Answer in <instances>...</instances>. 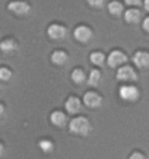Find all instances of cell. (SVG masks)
<instances>
[{"mask_svg": "<svg viewBox=\"0 0 149 159\" xmlns=\"http://www.w3.org/2000/svg\"><path fill=\"white\" fill-rule=\"evenodd\" d=\"M92 130L91 120L85 116H76L69 121V131L79 137H86Z\"/></svg>", "mask_w": 149, "mask_h": 159, "instance_id": "cell-1", "label": "cell"}, {"mask_svg": "<svg viewBox=\"0 0 149 159\" xmlns=\"http://www.w3.org/2000/svg\"><path fill=\"white\" fill-rule=\"evenodd\" d=\"M31 5L26 0H10L7 3V10L16 16H28L31 13Z\"/></svg>", "mask_w": 149, "mask_h": 159, "instance_id": "cell-2", "label": "cell"}, {"mask_svg": "<svg viewBox=\"0 0 149 159\" xmlns=\"http://www.w3.org/2000/svg\"><path fill=\"white\" fill-rule=\"evenodd\" d=\"M119 97L126 102H136L140 98V91L136 85H121L119 89Z\"/></svg>", "mask_w": 149, "mask_h": 159, "instance_id": "cell-3", "label": "cell"}, {"mask_svg": "<svg viewBox=\"0 0 149 159\" xmlns=\"http://www.w3.org/2000/svg\"><path fill=\"white\" fill-rule=\"evenodd\" d=\"M107 64L111 69H120L121 66L127 64V54L124 51H121V50H113L107 56Z\"/></svg>", "mask_w": 149, "mask_h": 159, "instance_id": "cell-4", "label": "cell"}, {"mask_svg": "<svg viewBox=\"0 0 149 159\" xmlns=\"http://www.w3.org/2000/svg\"><path fill=\"white\" fill-rule=\"evenodd\" d=\"M92 37H94V31H92L91 26H88L85 24L77 25L76 28L73 29V38L81 44H88L92 39Z\"/></svg>", "mask_w": 149, "mask_h": 159, "instance_id": "cell-5", "label": "cell"}, {"mask_svg": "<svg viewBox=\"0 0 149 159\" xmlns=\"http://www.w3.org/2000/svg\"><path fill=\"white\" fill-rule=\"evenodd\" d=\"M115 79L120 80V82H135V80H137L136 69L133 66H130V64H124L120 69H117Z\"/></svg>", "mask_w": 149, "mask_h": 159, "instance_id": "cell-6", "label": "cell"}, {"mask_svg": "<svg viewBox=\"0 0 149 159\" xmlns=\"http://www.w3.org/2000/svg\"><path fill=\"white\" fill-rule=\"evenodd\" d=\"M47 35L51 39H54V41H63V39L68 37V28H66L63 24L53 22V24L48 25Z\"/></svg>", "mask_w": 149, "mask_h": 159, "instance_id": "cell-7", "label": "cell"}, {"mask_svg": "<svg viewBox=\"0 0 149 159\" xmlns=\"http://www.w3.org/2000/svg\"><path fill=\"white\" fill-rule=\"evenodd\" d=\"M82 101H83V105L85 107L92 108V110H96V108H100L102 105L104 99H102L101 93H98L96 91H86L83 93Z\"/></svg>", "mask_w": 149, "mask_h": 159, "instance_id": "cell-8", "label": "cell"}, {"mask_svg": "<svg viewBox=\"0 0 149 159\" xmlns=\"http://www.w3.org/2000/svg\"><path fill=\"white\" fill-rule=\"evenodd\" d=\"M82 101L79 97H75V95H70V97L64 101V108H66V112L70 114V116H77L82 111Z\"/></svg>", "mask_w": 149, "mask_h": 159, "instance_id": "cell-9", "label": "cell"}, {"mask_svg": "<svg viewBox=\"0 0 149 159\" xmlns=\"http://www.w3.org/2000/svg\"><path fill=\"white\" fill-rule=\"evenodd\" d=\"M132 61L137 69H148L149 67V51L146 50H137L133 57Z\"/></svg>", "mask_w": 149, "mask_h": 159, "instance_id": "cell-10", "label": "cell"}, {"mask_svg": "<svg viewBox=\"0 0 149 159\" xmlns=\"http://www.w3.org/2000/svg\"><path fill=\"white\" fill-rule=\"evenodd\" d=\"M50 123L54 127H58V129L64 127V125L68 124V116H66V112L62 110H54L50 114Z\"/></svg>", "mask_w": 149, "mask_h": 159, "instance_id": "cell-11", "label": "cell"}, {"mask_svg": "<svg viewBox=\"0 0 149 159\" xmlns=\"http://www.w3.org/2000/svg\"><path fill=\"white\" fill-rule=\"evenodd\" d=\"M18 41L15 38H12V37H9V38H5L2 43H0V50H2V53L6 54V56H12V54H15L16 51H18Z\"/></svg>", "mask_w": 149, "mask_h": 159, "instance_id": "cell-12", "label": "cell"}, {"mask_svg": "<svg viewBox=\"0 0 149 159\" xmlns=\"http://www.w3.org/2000/svg\"><path fill=\"white\" fill-rule=\"evenodd\" d=\"M51 63H53L54 66H58V67H63V66H66L69 61V54L64 51V50H54L53 53H51V57H50Z\"/></svg>", "mask_w": 149, "mask_h": 159, "instance_id": "cell-13", "label": "cell"}, {"mask_svg": "<svg viewBox=\"0 0 149 159\" xmlns=\"http://www.w3.org/2000/svg\"><path fill=\"white\" fill-rule=\"evenodd\" d=\"M123 18H124V20L129 25H136V24H139L140 19H142V12L137 7H129L124 12Z\"/></svg>", "mask_w": 149, "mask_h": 159, "instance_id": "cell-14", "label": "cell"}, {"mask_svg": "<svg viewBox=\"0 0 149 159\" xmlns=\"http://www.w3.org/2000/svg\"><path fill=\"white\" fill-rule=\"evenodd\" d=\"M107 9L113 16H124V3H121L120 0H111L110 3L107 5Z\"/></svg>", "mask_w": 149, "mask_h": 159, "instance_id": "cell-15", "label": "cell"}, {"mask_svg": "<svg viewBox=\"0 0 149 159\" xmlns=\"http://www.w3.org/2000/svg\"><path fill=\"white\" fill-rule=\"evenodd\" d=\"M70 79L76 85H83L85 82H88V75L82 67H75L72 70V73H70Z\"/></svg>", "mask_w": 149, "mask_h": 159, "instance_id": "cell-16", "label": "cell"}, {"mask_svg": "<svg viewBox=\"0 0 149 159\" xmlns=\"http://www.w3.org/2000/svg\"><path fill=\"white\" fill-rule=\"evenodd\" d=\"M101 80H102V73L98 70V69H92L91 72L88 73V85L89 86H92V88H95V86H98L100 83H101Z\"/></svg>", "mask_w": 149, "mask_h": 159, "instance_id": "cell-17", "label": "cell"}, {"mask_svg": "<svg viewBox=\"0 0 149 159\" xmlns=\"http://www.w3.org/2000/svg\"><path fill=\"white\" fill-rule=\"evenodd\" d=\"M38 149L45 155H50L54 150V142L48 137H43L38 140Z\"/></svg>", "mask_w": 149, "mask_h": 159, "instance_id": "cell-18", "label": "cell"}, {"mask_svg": "<svg viewBox=\"0 0 149 159\" xmlns=\"http://www.w3.org/2000/svg\"><path fill=\"white\" fill-rule=\"evenodd\" d=\"M89 61L96 66V67H101L104 66V63H105V54L102 53V51H92L89 54Z\"/></svg>", "mask_w": 149, "mask_h": 159, "instance_id": "cell-19", "label": "cell"}, {"mask_svg": "<svg viewBox=\"0 0 149 159\" xmlns=\"http://www.w3.org/2000/svg\"><path fill=\"white\" fill-rule=\"evenodd\" d=\"M12 76H13L12 69H9L7 66H2V67H0V80L9 82L10 79H12Z\"/></svg>", "mask_w": 149, "mask_h": 159, "instance_id": "cell-20", "label": "cell"}, {"mask_svg": "<svg viewBox=\"0 0 149 159\" xmlns=\"http://www.w3.org/2000/svg\"><path fill=\"white\" fill-rule=\"evenodd\" d=\"M86 3L94 9H102L105 6V0H86Z\"/></svg>", "mask_w": 149, "mask_h": 159, "instance_id": "cell-21", "label": "cell"}, {"mask_svg": "<svg viewBox=\"0 0 149 159\" xmlns=\"http://www.w3.org/2000/svg\"><path fill=\"white\" fill-rule=\"evenodd\" d=\"M129 159H146V155L143 152H140V150H133L132 153H130Z\"/></svg>", "mask_w": 149, "mask_h": 159, "instance_id": "cell-22", "label": "cell"}, {"mask_svg": "<svg viewBox=\"0 0 149 159\" xmlns=\"http://www.w3.org/2000/svg\"><path fill=\"white\" fill-rule=\"evenodd\" d=\"M124 3L129 7H137V6H143V0H124Z\"/></svg>", "mask_w": 149, "mask_h": 159, "instance_id": "cell-23", "label": "cell"}, {"mask_svg": "<svg viewBox=\"0 0 149 159\" xmlns=\"http://www.w3.org/2000/svg\"><path fill=\"white\" fill-rule=\"evenodd\" d=\"M142 28H143L145 32L149 34V16H146L143 20H142Z\"/></svg>", "mask_w": 149, "mask_h": 159, "instance_id": "cell-24", "label": "cell"}, {"mask_svg": "<svg viewBox=\"0 0 149 159\" xmlns=\"http://www.w3.org/2000/svg\"><path fill=\"white\" fill-rule=\"evenodd\" d=\"M5 111H6L5 104H0V114H2V117H5Z\"/></svg>", "mask_w": 149, "mask_h": 159, "instance_id": "cell-25", "label": "cell"}, {"mask_svg": "<svg viewBox=\"0 0 149 159\" xmlns=\"http://www.w3.org/2000/svg\"><path fill=\"white\" fill-rule=\"evenodd\" d=\"M0 156H5V143H0Z\"/></svg>", "mask_w": 149, "mask_h": 159, "instance_id": "cell-26", "label": "cell"}, {"mask_svg": "<svg viewBox=\"0 0 149 159\" xmlns=\"http://www.w3.org/2000/svg\"><path fill=\"white\" fill-rule=\"evenodd\" d=\"M143 9L149 12V0H143Z\"/></svg>", "mask_w": 149, "mask_h": 159, "instance_id": "cell-27", "label": "cell"}]
</instances>
